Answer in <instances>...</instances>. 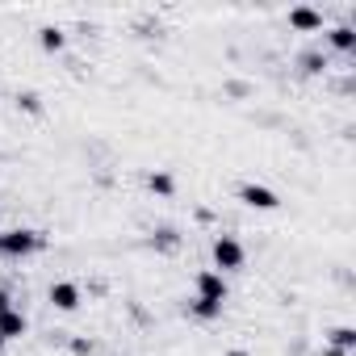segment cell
Wrapping results in <instances>:
<instances>
[{"label": "cell", "instance_id": "6da1fadb", "mask_svg": "<svg viewBox=\"0 0 356 356\" xmlns=\"http://www.w3.org/2000/svg\"><path fill=\"white\" fill-rule=\"evenodd\" d=\"M42 248V235L30 231V227H13V231H0V256L9 260H26Z\"/></svg>", "mask_w": 356, "mask_h": 356}, {"label": "cell", "instance_id": "7a4b0ae2", "mask_svg": "<svg viewBox=\"0 0 356 356\" xmlns=\"http://www.w3.org/2000/svg\"><path fill=\"white\" fill-rule=\"evenodd\" d=\"M243 260H248V252H243V243L235 235H218L214 239V273L218 268L222 273H235V268H243Z\"/></svg>", "mask_w": 356, "mask_h": 356}, {"label": "cell", "instance_id": "3957f363", "mask_svg": "<svg viewBox=\"0 0 356 356\" xmlns=\"http://www.w3.org/2000/svg\"><path fill=\"white\" fill-rule=\"evenodd\" d=\"M197 298L202 302H227V281H222V273H214V268H206V273H197Z\"/></svg>", "mask_w": 356, "mask_h": 356}, {"label": "cell", "instance_id": "277c9868", "mask_svg": "<svg viewBox=\"0 0 356 356\" xmlns=\"http://www.w3.org/2000/svg\"><path fill=\"white\" fill-rule=\"evenodd\" d=\"M239 202L243 206H252V210H277L281 202H277V193L273 189H264V185H243L239 189Z\"/></svg>", "mask_w": 356, "mask_h": 356}, {"label": "cell", "instance_id": "5b68a950", "mask_svg": "<svg viewBox=\"0 0 356 356\" xmlns=\"http://www.w3.org/2000/svg\"><path fill=\"white\" fill-rule=\"evenodd\" d=\"M51 306L55 310H76L80 306V285L76 281H55L51 285Z\"/></svg>", "mask_w": 356, "mask_h": 356}, {"label": "cell", "instance_id": "8992f818", "mask_svg": "<svg viewBox=\"0 0 356 356\" xmlns=\"http://www.w3.org/2000/svg\"><path fill=\"white\" fill-rule=\"evenodd\" d=\"M26 335V314L22 310H5L0 314V339H17Z\"/></svg>", "mask_w": 356, "mask_h": 356}, {"label": "cell", "instance_id": "52a82bcc", "mask_svg": "<svg viewBox=\"0 0 356 356\" xmlns=\"http://www.w3.org/2000/svg\"><path fill=\"white\" fill-rule=\"evenodd\" d=\"M289 26L310 34V30H318V26H323V17H318L314 9H293V13H289Z\"/></svg>", "mask_w": 356, "mask_h": 356}, {"label": "cell", "instance_id": "ba28073f", "mask_svg": "<svg viewBox=\"0 0 356 356\" xmlns=\"http://www.w3.org/2000/svg\"><path fill=\"white\" fill-rule=\"evenodd\" d=\"M327 38H331L335 51H352V47H356V30H352V26H335Z\"/></svg>", "mask_w": 356, "mask_h": 356}, {"label": "cell", "instance_id": "9c48e42d", "mask_svg": "<svg viewBox=\"0 0 356 356\" xmlns=\"http://www.w3.org/2000/svg\"><path fill=\"white\" fill-rule=\"evenodd\" d=\"M147 189H151V193H159V197H168L176 185H172V176H168V172H151V176H147Z\"/></svg>", "mask_w": 356, "mask_h": 356}, {"label": "cell", "instance_id": "30bf717a", "mask_svg": "<svg viewBox=\"0 0 356 356\" xmlns=\"http://www.w3.org/2000/svg\"><path fill=\"white\" fill-rule=\"evenodd\" d=\"M331 343H335V352H352L356 348V331L352 327H335L331 331Z\"/></svg>", "mask_w": 356, "mask_h": 356}, {"label": "cell", "instance_id": "8fae6325", "mask_svg": "<svg viewBox=\"0 0 356 356\" xmlns=\"http://www.w3.org/2000/svg\"><path fill=\"white\" fill-rule=\"evenodd\" d=\"M189 310H193L197 318H206V323L222 314V306H218V302H202V298H193V302H189Z\"/></svg>", "mask_w": 356, "mask_h": 356}, {"label": "cell", "instance_id": "7c38bea8", "mask_svg": "<svg viewBox=\"0 0 356 356\" xmlns=\"http://www.w3.org/2000/svg\"><path fill=\"white\" fill-rule=\"evenodd\" d=\"M42 47H47V51H63V34H59L55 26H47V30H42Z\"/></svg>", "mask_w": 356, "mask_h": 356}, {"label": "cell", "instance_id": "4fadbf2b", "mask_svg": "<svg viewBox=\"0 0 356 356\" xmlns=\"http://www.w3.org/2000/svg\"><path fill=\"white\" fill-rule=\"evenodd\" d=\"M17 101H22V105H26V109H30V113H38V109H42V105H38V92H22V97H17Z\"/></svg>", "mask_w": 356, "mask_h": 356}, {"label": "cell", "instance_id": "5bb4252c", "mask_svg": "<svg viewBox=\"0 0 356 356\" xmlns=\"http://www.w3.org/2000/svg\"><path fill=\"white\" fill-rule=\"evenodd\" d=\"M155 243H159V248H176V231H159Z\"/></svg>", "mask_w": 356, "mask_h": 356}, {"label": "cell", "instance_id": "9a60e30c", "mask_svg": "<svg viewBox=\"0 0 356 356\" xmlns=\"http://www.w3.org/2000/svg\"><path fill=\"white\" fill-rule=\"evenodd\" d=\"M302 63H306V72H323V59H318V55H306Z\"/></svg>", "mask_w": 356, "mask_h": 356}, {"label": "cell", "instance_id": "2e32d148", "mask_svg": "<svg viewBox=\"0 0 356 356\" xmlns=\"http://www.w3.org/2000/svg\"><path fill=\"white\" fill-rule=\"evenodd\" d=\"M5 310H13V298H9L5 289H0V314H5Z\"/></svg>", "mask_w": 356, "mask_h": 356}, {"label": "cell", "instance_id": "e0dca14e", "mask_svg": "<svg viewBox=\"0 0 356 356\" xmlns=\"http://www.w3.org/2000/svg\"><path fill=\"white\" fill-rule=\"evenodd\" d=\"M0 343H5V339H0Z\"/></svg>", "mask_w": 356, "mask_h": 356}]
</instances>
